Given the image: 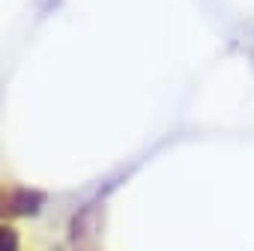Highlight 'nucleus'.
Here are the masks:
<instances>
[{"instance_id": "1", "label": "nucleus", "mask_w": 254, "mask_h": 251, "mask_svg": "<svg viewBox=\"0 0 254 251\" xmlns=\"http://www.w3.org/2000/svg\"><path fill=\"white\" fill-rule=\"evenodd\" d=\"M3 251H18V236L9 227H3Z\"/></svg>"}]
</instances>
